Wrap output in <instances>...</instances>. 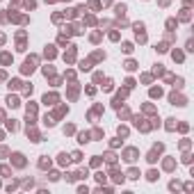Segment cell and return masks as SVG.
Wrapping results in <instances>:
<instances>
[{
	"label": "cell",
	"mask_w": 194,
	"mask_h": 194,
	"mask_svg": "<svg viewBox=\"0 0 194 194\" xmlns=\"http://www.w3.org/2000/svg\"><path fill=\"white\" fill-rule=\"evenodd\" d=\"M171 103H174V105H185V98H183V96H176V94H171Z\"/></svg>",
	"instance_id": "3957f363"
},
{
	"label": "cell",
	"mask_w": 194,
	"mask_h": 194,
	"mask_svg": "<svg viewBox=\"0 0 194 194\" xmlns=\"http://www.w3.org/2000/svg\"><path fill=\"white\" fill-rule=\"evenodd\" d=\"M103 89H105V91H112V82H110V80H107L105 85H103Z\"/></svg>",
	"instance_id": "e0dca14e"
},
{
	"label": "cell",
	"mask_w": 194,
	"mask_h": 194,
	"mask_svg": "<svg viewBox=\"0 0 194 194\" xmlns=\"http://www.w3.org/2000/svg\"><path fill=\"white\" fill-rule=\"evenodd\" d=\"M55 101H57V94H46V96H44L46 105H55Z\"/></svg>",
	"instance_id": "7a4b0ae2"
},
{
	"label": "cell",
	"mask_w": 194,
	"mask_h": 194,
	"mask_svg": "<svg viewBox=\"0 0 194 194\" xmlns=\"http://www.w3.org/2000/svg\"><path fill=\"white\" fill-rule=\"evenodd\" d=\"M60 165H69V155H66V153L60 155Z\"/></svg>",
	"instance_id": "9c48e42d"
},
{
	"label": "cell",
	"mask_w": 194,
	"mask_h": 194,
	"mask_svg": "<svg viewBox=\"0 0 194 194\" xmlns=\"http://www.w3.org/2000/svg\"><path fill=\"white\" fill-rule=\"evenodd\" d=\"M7 105H9V107H18L21 103H18V98H16V96H7Z\"/></svg>",
	"instance_id": "277c9868"
},
{
	"label": "cell",
	"mask_w": 194,
	"mask_h": 194,
	"mask_svg": "<svg viewBox=\"0 0 194 194\" xmlns=\"http://www.w3.org/2000/svg\"><path fill=\"white\" fill-rule=\"evenodd\" d=\"M0 62H2V64H9V62H11V55H9V53H2V55H0Z\"/></svg>",
	"instance_id": "5b68a950"
},
{
	"label": "cell",
	"mask_w": 194,
	"mask_h": 194,
	"mask_svg": "<svg viewBox=\"0 0 194 194\" xmlns=\"http://www.w3.org/2000/svg\"><path fill=\"white\" fill-rule=\"evenodd\" d=\"M160 94H162V89H160V87H158V89H151V96H153V98L160 96Z\"/></svg>",
	"instance_id": "9a60e30c"
},
{
	"label": "cell",
	"mask_w": 194,
	"mask_h": 194,
	"mask_svg": "<svg viewBox=\"0 0 194 194\" xmlns=\"http://www.w3.org/2000/svg\"><path fill=\"white\" fill-rule=\"evenodd\" d=\"M34 64H37V57H27L25 64H23V73H32V71L37 69Z\"/></svg>",
	"instance_id": "6da1fadb"
},
{
	"label": "cell",
	"mask_w": 194,
	"mask_h": 194,
	"mask_svg": "<svg viewBox=\"0 0 194 194\" xmlns=\"http://www.w3.org/2000/svg\"><path fill=\"white\" fill-rule=\"evenodd\" d=\"M153 73H155V75H162V73H165V69H162V64H158V66H155V71H153Z\"/></svg>",
	"instance_id": "4fadbf2b"
},
{
	"label": "cell",
	"mask_w": 194,
	"mask_h": 194,
	"mask_svg": "<svg viewBox=\"0 0 194 194\" xmlns=\"http://www.w3.org/2000/svg\"><path fill=\"white\" fill-rule=\"evenodd\" d=\"M174 60H176V62H183V53H180V50H174Z\"/></svg>",
	"instance_id": "ba28073f"
},
{
	"label": "cell",
	"mask_w": 194,
	"mask_h": 194,
	"mask_svg": "<svg viewBox=\"0 0 194 194\" xmlns=\"http://www.w3.org/2000/svg\"><path fill=\"white\" fill-rule=\"evenodd\" d=\"M55 50H53V46H46V57H53Z\"/></svg>",
	"instance_id": "8fae6325"
},
{
	"label": "cell",
	"mask_w": 194,
	"mask_h": 194,
	"mask_svg": "<svg viewBox=\"0 0 194 194\" xmlns=\"http://www.w3.org/2000/svg\"><path fill=\"white\" fill-rule=\"evenodd\" d=\"M180 18H183V21H190V9H183V14H180Z\"/></svg>",
	"instance_id": "7c38bea8"
},
{
	"label": "cell",
	"mask_w": 194,
	"mask_h": 194,
	"mask_svg": "<svg viewBox=\"0 0 194 194\" xmlns=\"http://www.w3.org/2000/svg\"><path fill=\"white\" fill-rule=\"evenodd\" d=\"M18 85H21L18 80H11V82H9V89H18Z\"/></svg>",
	"instance_id": "2e32d148"
},
{
	"label": "cell",
	"mask_w": 194,
	"mask_h": 194,
	"mask_svg": "<svg viewBox=\"0 0 194 194\" xmlns=\"http://www.w3.org/2000/svg\"><path fill=\"white\" fill-rule=\"evenodd\" d=\"M121 48H124V53H132V44H124Z\"/></svg>",
	"instance_id": "5bb4252c"
},
{
	"label": "cell",
	"mask_w": 194,
	"mask_h": 194,
	"mask_svg": "<svg viewBox=\"0 0 194 194\" xmlns=\"http://www.w3.org/2000/svg\"><path fill=\"white\" fill-rule=\"evenodd\" d=\"M78 142H80V144L89 142V135H87V132H80V135H78Z\"/></svg>",
	"instance_id": "8992f818"
},
{
	"label": "cell",
	"mask_w": 194,
	"mask_h": 194,
	"mask_svg": "<svg viewBox=\"0 0 194 194\" xmlns=\"http://www.w3.org/2000/svg\"><path fill=\"white\" fill-rule=\"evenodd\" d=\"M126 69H128V71H135V69H137V64L130 60V62H126Z\"/></svg>",
	"instance_id": "30bf717a"
},
{
	"label": "cell",
	"mask_w": 194,
	"mask_h": 194,
	"mask_svg": "<svg viewBox=\"0 0 194 194\" xmlns=\"http://www.w3.org/2000/svg\"><path fill=\"white\" fill-rule=\"evenodd\" d=\"M116 14L124 16V14H126V5H116Z\"/></svg>",
	"instance_id": "52a82bcc"
}]
</instances>
